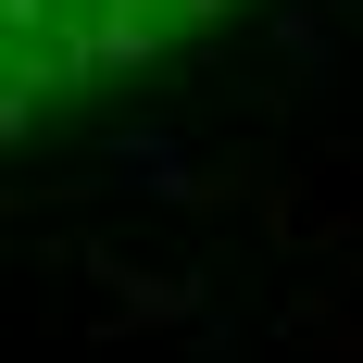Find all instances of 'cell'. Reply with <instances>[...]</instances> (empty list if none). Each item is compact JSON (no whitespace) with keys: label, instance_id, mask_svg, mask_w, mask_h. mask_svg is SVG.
Wrapping results in <instances>:
<instances>
[{"label":"cell","instance_id":"obj_1","mask_svg":"<svg viewBox=\"0 0 363 363\" xmlns=\"http://www.w3.org/2000/svg\"><path fill=\"white\" fill-rule=\"evenodd\" d=\"M238 0H0V138H26L50 113L101 101L125 75L176 63L188 38H213Z\"/></svg>","mask_w":363,"mask_h":363}]
</instances>
